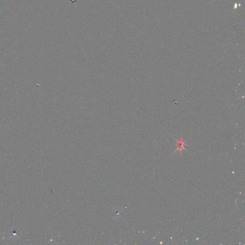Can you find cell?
Masks as SVG:
<instances>
[{
  "label": "cell",
  "mask_w": 245,
  "mask_h": 245,
  "mask_svg": "<svg viewBox=\"0 0 245 245\" xmlns=\"http://www.w3.org/2000/svg\"><path fill=\"white\" fill-rule=\"evenodd\" d=\"M185 143L183 141V139H181V141H178V148H177V150H180L181 151H182V150H185Z\"/></svg>",
  "instance_id": "6da1fadb"
}]
</instances>
